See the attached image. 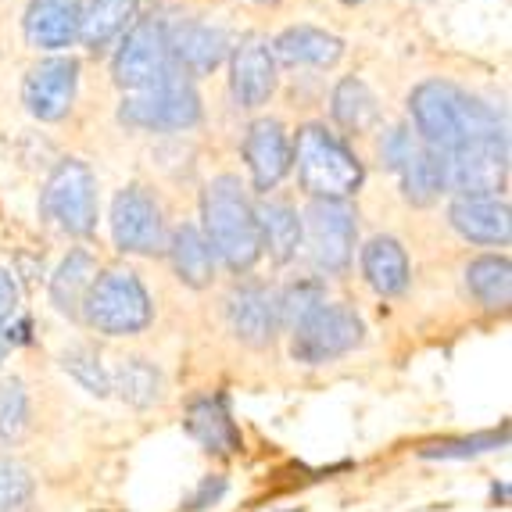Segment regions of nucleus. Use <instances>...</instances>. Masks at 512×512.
Listing matches in <instances>:
<instances>
[{
  "label": "nucleus",
  "instance_id": "obj_1",
  "mask_svg": "<svg viewBox=\"0 0 512 512\" xmlns=\"http://www.w3.org/2000/svg\"><path fill=\"white\" fill-rule=\"evenodd\" d=\"M412 119L423 147L437 154H452L455 147L473 144L484 137H502L505 122L491 104L466 94L462 86L444 83V79H427L419 83L409 97Z\"/></svg>",
  "mask_w": 512,
  "mask_h": 512
},
{
  "label": "nucleus",
  "instance_id": "obj_2",
  "mask_svg": "<svg viewBox=\"0 0 512 512\" xmlns=\"http://www.w3.org/2000/svg\"><path fill=\"white\" fill-rule=\"evenodd\" d=\"M201 212H205V240L212 255L222 258L233 273H248L262 255V240H258L255 208L237 176H215L201 197Z\"/></svg>",
  "mask_w": 512,
  "mask_h": 512
},
{
  "label": "nucleus",
  "instance_id": "obj_3",
  "mask_svg": "<svg viewBox=\"0 0 512 512\" xmlns=\"http://www.w3.org/2000/svg\"><path fill=\"white\" fill-rule=\"evenodd\" d=\"M291 162H298L301 187L319 201H344L362 187V162L355 158V151L319 122L298 129Z\"/></svg>",
  "mask_w": 512,
  "mask_h": 512
},
{
  "label": "nucleus",
  "instance_id": "obj_4",
  "mask_svg": "<svg viewBox=\"0 0 512 512\" xmlns=\"http://www.w3.org/2000/svg\"><path fill=\"white\" fill-rule=\"evenodd\" d=\"M79 316L86 319V326H94L97 333L129 337V333L147 330V323H151V298H147L137 273L108 269V273L94 280Z\"/></svg>",
  "mask_w": 512,
  "mask_h": 512
},
{
  "label": "nucleus",
  "instance_id": "obj_5",
  "mask_svg": "<svg viewBox=\"0 0 512 512\" xmlns=\"http://www.w3.org/2000/svg\"><path fill=\"white\" fill-rule=\"evenodd\" d=\"M119 122L144 133H162V129H190L201 122V97H197L190 76L172 69L147 90L126 97L119 108Z\"/></svg>",
  "mask_w": 512,
  "mask_h": 512
},
{
  "label": "nucleus",
  "instance_id": "obj_6",
  "mask_svg": "<svg viewBox=\"0 0 512 512\" xmlns=\"http://www.w3.org/2000/svg\"><path fill=\"white\" fill-rule=\"evenodd\" d=\"M40 212L69 237H90L97 230V180L90 165L65 158L51 172L40 194Z\"/></svg>",
  "mask_w": 512,
  "mask_h": 512
},
{
  "label": "nucleus",
  "instance_id": "obj_7",
  "mask_svg": "<svg viewBox=\"0 0 512 512\" xmlns=\"http://www.w3.org/2000/svg\"><path fill=\"white\" fill-rule=\"evenodd\" d=\"M291 333H294V341H291L294 359L308 362V366H319V362H333L359 348L366 326H362L355 308L323 301V305L312 308Z\"/></svg>",
  "mask_w": 512,
  "mask_h": 512
},
{
  "label": "nucleus",
  "instance_id": "obj_8",
  "mask_svg": "<svg viewBox=\"0 0 512 512\" xmlns=\"http://www.w3.org/2000/svg\"><path fill=\"white\" fill-rule=\"evenodd\" d=\"M509 176V137H484L444 154V190L459 197H498Z\"/></svg>",
  "mask_w": 512,
  "mask_h": 512
},
{
  "label": "nucleus",
  "instance_id": "obj_9",
  "mask_svg": "<svg viewBox=\"0 0 512 512\" xmlns=\"http://www.w3.org/2000/svg\"><path fill=\"white\" fill-rule=\"evenodd\" d=\"M165 22L158 18H140L133 22L122 40L119 54L111 61V72H115V83L126 86V90H147L158 79L169 76L176 65L169 58V36H165Z\"/></svg>",
  "mask_w": 512,
  "mask_h": 512
},
{
  "label": "nucleus",
  "instance_id": "obj_10",
  "mask_svg": "<svg viewBox=\"0 0 512 512\" xmlns=\"http://www.w3.org/2000/svg\"><path fill=\"white\" fill-rule=\"evenodd\" d=\"M301 233L308 237V255L323 273H344L355 251V212L348 201H312L305 212V226Z\"/></svg>",
  "mask_w": 512,
  "mask_h": 512
},
{
  "label": "nucleus",
  "instance_id": "obj_11",
  "mask_svg": "<svg viewBox=\"0 0 512 512\" xmlns=\"http://www.w3.org/2000/svg\"><path fill=\"white\" fill-rule=\"evenodd\" d=\"M111 237L126 255H154L165 248L162 208L144 187H126L111 201Z\"/></svg>",
  "mask_w": 512,
  "mask_h": 512
},
{
  "label": "nucleus",
  "instance_id": "obj_12",
  "mask_svg": "<svg viewBox=\"0 0 512 512\" xmlns=\"http://www.w3.org/2000/svg\"><path fill=\"white\" fill-rule=\"evenodd\" d=\"M79 86V61L54 54V58L36 61L33 69L26 72L22 83V104L33 119L40 122H58L69 115L72 101H76Z\"/></svg>",
  "mask_w": 512,
  "mask_h": 512
},
{
  "label": "nucleus",
  "instance_id": "obj_13",
  "mask_svg": "<svg viewBox=\"0 0 512 512\" xmlns=\"http://www.w3.org/2000/svg\"><path fill=\"white\" fill-rule=\"evenodd\" d=\"M230 90L240 108H262L276 90V58L262 36H244L233 47Z\"/></svg>",
  "mask_w": 512,
  "mask_h": 512
},
{
  "label": "nucleus",
  "instance_id": "obj_14",
  "mask_svg": "<svg viewBox=\"0 0 512 512\" xmlns=\"http://www.w3.org/2000/svg\"><path fill=\"white\" fill-rule=\"evenodd\" d=\"M244 162H248V169H251V183H255V190L269 194V190H273L294 165L287 129H283L276 119L251 122L248 137H244Z\"/></svg>",
  "mask_w": 512,
  "mask_h": 512
},
{
  "label": "nucleus",
  "instance_id": "obj_15",
  "mask_svg": "<svg viewBox=\"0 0 512 512\" xmlns=\"http://www.w3.org/2000/svg\"><path fill=\"white\" fill-rule=\"evenodd\" d=\"M226 316L240 341L251 348H265L273 344L276 330H280V316H276V294L265 291L262 283H244L226 298Z\"/></svg>",
  "mask_w": 512,
  "mask_h": 512
},
{
  "label": "nucleus",
  "instance_id": "obj_16",
  "mask_svg": "<svg viewBox=\"0 0 512 512\" xmlns=\"http://www.w3.org/2000/svg\"><path fill=\"white\" fill-rule=\"evenodd\" d=\"M187 434L212 455H237L244 448L240 427L233 423L226 394H201L187 409Z\"/></svg>",
  "mask_w": 512,
  "mask_h": 512
},
{
  "label": "nucleus",
  "instance_id": "obj_17",
  "mask_svg": "<svg viewBox=\"0 0 512 512\" xmlns=\"http://www.w3.org/2000/svg\"><path fill=\"white\" fill-rule=\"evenodd\" d=\"M79 18H83V0H29L26 40L40 51H61L79 36Z\"/></svg>",
  "mask_w": 512,
  "mask_h": 512
},
{
  "label": "nucleus",
  "instance_id": "obj_18",
  "mask_svg": "<svg viewBox=\"0 0 512 512\" xmlns=\"http://www.w3.org/2000/svg\"><path fill=\"white\" fill-rule=\"evenodd\" d=\"M169 36V58L183 76H201L212 72L222 58H226V33L212 29L205 22H183L176 29H165Z\"/></svg>",
  "mask_w": 512,
  "mask_h": 512
},
{
  "label": "nucleus",
  "instance_id": "obj_19",
  "mask_svg": "<svg viewBox=\"0 0 512 512\" xmlns=\"http://www.w3.org/2000/svg\"><path fill=\"white\" fill-rule=\"evenodd\" d=\"M448 215L455 230L473 244H509L512 222L505 197H455Z\"/></svg>",
  "mask_w": 512,
  "mask_h": 512
},
{
  "label": "nucleus",
  "instance_id": "obj_20",
  "mask_svg": "<svg viewBox=\"0 0 512 512\" xmlns=\"http://www.w3.org/2000/svg\"><path fill=\"white\" fill-rule=\"evenodd\" d=\"M344 54V43L333 33L316 26H294L287 33L276 36L273 58L287 61V65H312V69H330Z\"/></svg>",
  "mask_w": 512,
  "mask_h": 512
},
{
  "label": "nucleus",
  "instance_id": "obj_21",
  "mask_svg": "<svg viewBox=\"0 0 512 512\" xmlns=\"http://www.w3.org/2000/svg\"><path fill=\"white\" fill-rule=\"evenodd\" d=\"M362 273H366L369 287L384 298H394L409 287V258L405 248L394 237H373L362 248Z\"/></svg>",
  "mask_w": 512,
  "mask_h": 512
},
{
  "label": "nucleus",
  "instance_id": "obj_22",
  "mask_svg": "<svg viewBox=\"0 0 512 512\" xmlns=\"http://www.w3.org/2000/svg\"><path fill=\"white\" fill-rule=\"evenodd\" d=\"M255 222H258V240H262V251H269L276 265L291 262L298 255L301 244V219L291 205L283 201H262L255 208Z\"/></svg>",
  "mask_w": 512,
  "mask_h": 512
},
{
  "label": "nucleus",
  "instance_id": "obj_23",
  "mask_svg": "<svg viewBox=\"0 0 512 512\" xmlns=\"http://www.w3.org/2000/svg\"><path fill=\"white\" fill-rule=\"evenodd\" d=\"M97 280V258L86 248L69 251V258L58 265V273L51 276V301L65 316H79L83 301Z\"/></svg>",
  "mask_w": 512,
  "mask_h": 512
},
{
  "label": "nucleus",
  "instance_id": "obj_24",
  "mask_svg": "<svg viewBox=\"0 0 512 512\" xmlns=\"http://www.w3.org/2000/svg\"><path fill=\"white\" fill-rule=\"evenodd\" d=\"M169 258H172V269L180 276L187 287H208L215 280V255L208 248L205 233L183 222L180 230L172 233V244H169Z\"/></svg>",
  "mask_w": 512,
  "mask_h": 512
},
{
  "label": "nucleus",
  "instance_id": "obj_25",
  "mask_svg": "<svg viewBox=\"0 0 512 512\" xmlns=\"http://www.w3.org/2000/svg\"><path fill=\"white\" fill-rule=\"evenodd\" d=\"M137 18V0H90V8H83L79 18V36L90 51L108 47L119 33H126V26H133Z\"/></svg>",
  "mask_w": 512,
  "mask_h": 512
},
{
  "label": "nucleus",
  "instance_id": "obj_26",
  "mask_svg": "<svg viewBox=\"0 0 512 512\" xmlns=\"http://www.w3.org/2000/svg\"><path fill=\"white\" fill-rule=\"evenodd\" d=\"M108 380L111 391H119L122 402H129L133 409H151V405H158L165 398L162 369L147 359H122Z\"/></svg>",
  "mask_w": 512,
  "mask_h": 512
},
{
  "label": "nucleus",
  "instance_id": "obj_27",
  "mask_svg": "<svg viewBox=\"0 0 512 512\" xmlns=\"http://www.w3.org/2000/svg\"><path fill=\"white\" fill-rule=\"evenodd\" d=\"M398 172H402L405 201H412V205H430L434 197H441V190H444V154L416 144Z\"/></svg>",
  "mask_w": 512,
  "mask_h": 512
},
{
  "label": "nucleus",
  "instance_id": "obj_28",
  "mask_svg": "<svg viewBox=\"0 0 512 512\" xmlns=\"http://www.w3.org/2000/svg\"><path fill=\"white\" fill-rule=\"evenodd\" d=\"M466 287L484 308H505L512 294V269L505 255H480L466 265Z\"/></svg>",
  "mask_w": 512,
  "mask_h": 512
},
{
  "label": "nucleus",
  "instance_id": "obj_29",
  "mask_svg": "<svg viewBox=\"0 0 512 512\" xmlns=\"http://www.w3.org/2000/svg\"><path fill=\"white\" fill-rule=\"evenodd\" d=\"M333 119L341 122L351 133H362L376 122V97L369 94V86L362 79L348 76L333 90Z\"/></svg>",
  "mask_w": 512,
  "mask_h": 512
},
{
  "label": "nucleus",
  "instance_id": "obj_30",
  "mask_svg": "<svg viewBox=\"0 0 512 512\" xmlns=\"http://www.w3.org/2000/svg\"><path fill=\"white\" fill-rule=\"evenodd\" d=\"M509 444V423H502L498 430H487V434H473V437H455V441H434L419 448V459H477L484 452H495Z\"/></svg>",
  "mask_w": 512,
  "mask_h": 512
},
{
  "label": "nucleus",
  "instance_id": "obj_31",
  "mask_svg": "<svg viewBox=\"0 0 512 512\" xmlns=\"http://www.w3.org/2000/svg\"><path fill=\"white\" fill-rule=\"evenodd\" d=\"M29 430V394L18 376L0 380V441H18Z\"/></svg>",
  "mask_w": 512,
  "mask_h": 512
},
{
  "label": "nucleus",
  "instance_id": "obj_32",
  "mask_svg": "<svg viewBox=\"0 0 512 512\" xmlns=\"http://www.w3.org/2000/svg\"><path fill=\"white\" fill-rule=\"evenodd\" d=\"M33 505V473L18 459L0 455V512H29Z\"/></svg>",
  "mask_w": 512,
  "mask_h": 512
},
{
  "label": "nucleus",
  "instance_id": "obj_33",
  "mask_svg": "<svg viewBox=\"0 0 512 512\" xmlns=\"http://www.w3.org/2000/svg\"><path fill=\"white\" fill-rule=\"evenodd\" d=\"M61 369H65L72 380H79L90 394H97V398H108L111 394L108 369L101 366V359H97L90 348H65L61 351Z\"/></svg>",
  "mask_w": 512,
  "mask_h": 512
},
{
  "label": "nucleus",
  "instance_id": "obj_34",
  "mask_svg": "<svg viewBox=\"0 0 512 512\" xmlns=\"http://www.w3.org/2000/svg\"><path fill=\"white\" fill-rule=\"evenodd\" d=\"M326 301L323 287H319L316 280H301V283H291L287 291L276 298V316H280V326L283 330H294V326L301 323V319L312 312V308H319Z\"/></svg>",
  "mask_w": 512,
  "mask_h": 512
},
{
  "label": "nucleus",
  "instance_id": "obj_35",
  "mask_svg": "<svg viewBox=\"0 0 512 512\" xmlns=\"http://www.w3.org/2000/svg\"><path fill=\"white\" fill-rule=\"evenodd\" d=\"M412 147H416V140H412L409 129H391L384 140H380V158H384L387 169H402L405 158L412 154Z\"/></svg>",
  "mask_w": 512,
  "mask_h": 512
},
{
  "label": "nucleus",
  "instance_id": "obj_36",
  "mask_svg": "<svg viewBox=\"0 0 512 512\" xmlns=\"http://www.w3.org/2000/svg\"><path fill=\"white\" fill-rule=\"evenodd\" d=\"M230 491V480L222 477V473H212V477L201 480V487H197L194 495H190L187 502V512H208L212 505L222 502V495Z\"/></svg>",
  "mask_w": 512,
  "mask_h": 512
},
{
  "label": "nucleus",
  "instance_id": "obj_37",
  "mask_svg": "<svg viewBox=\"0 0 512 512\" xmlns=\"http://www.w3.org/2000/svg\"><path fill=\"white\" fill-rule=\"evenodd\" d=\"M18 316V287L8 269H0V330Z\"/></svg>",
  "mask_w": 512,
  "mask_h": 512
},
{
  "label": "nucleus",
  "instance_id": "obj_38",
  "mask_svg": "<svg viewBox=\"0 0 512 512\" xmlns=\"http://www.w3.org/2000/svg\"><path fill=\"white\" fill-rule=\"evenodd\" d=\"M33 341V319L29 316H15L8 326H4V344L11 348H26V344Z\"/></svg>",
  "mask_w": 512,
  "mask_h": 512
},
{
  "label": "nucleus",
  "instance_id": "obj_39",
  "mask_svg": "<svg viewBox=\"0 0 512 512\" xmlns=\"http://www.w3.org/2000/svg\"><path fill=\"white\" fill-rule=\"evenodd\" d=\"M491 498H495V502H509V487L495 484V487H491Z\"/></svg>",
  "mask_w": 512,
  "mask_h": 512
},
{
  "label": "nucleus",
  "instance_id": "obj_40",
  "mask_svg": "<svg viewBox=\"0 0 512 512\" xmlns=\"http://www.w3.org/2000/svg\"><path fill=\"white\" fill-rule=\"evenodd\" d=\"M4 355H8V344H4V330H0V362H4Z\"/></svg>",
  "mask_w": 512,
  "mask_h": 512
},
{
  "label": "nucleus",
  "instance_id": "obj_41",
  "mask_svg": "<svg viewBox=\"0 0 512 512\" xmlns=\"http://www.w3.org/2000/svg\"><path fill=\"white\" fill-rule=\"evenodd\" d=\"M344 4H362V0H344Z\"/></svg>",
  "mask_w": 512,
  "mask_h": 512
},
{
  "label": "nucleus",
  "instance_id": "obj_42",
  "mask_svg": "<svg viewBox=\"0 0 512 512\" xmlns=\"http://www.w3.org/2000/svg\"><path fill=\"white\" fill-rule=\"evenodd\" d=\"M258 4H276V0H258Z\"/></svg>",
  "mask_w": 512,
  "mask_h": 512
},
{
  "label": "nucleus",
  "instance_id": "obj_43",
  "mask_svg": "<svg viewBox=\"0 0 512 512\" xmlns=\"http://www.w3.org/2000/svg\"><path fill=\"white\" fill-rule=\"evenodd\" d=\"M291 512H301V509H291Z\"/></svg>",
  "mask_w": 512,
  "mask_h": 512
}]
</instances>
